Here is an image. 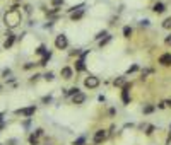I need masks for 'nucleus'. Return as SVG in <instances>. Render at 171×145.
Returning <instances> with one entry per match:
<instances>
[{"label":"nucleus","mask_w":171,"mask_h":145,"mask_svg":"<svg viewBox=\"0 0 171 145\" xmlns=\"http://www.w3.org/2000/svg\"><path fill=\"white\" fill-rule=\"evenodd\" d=\"M21 19H22V16H21V10H19V7H17V5L10 7L7 12H5V16H4V22H5V26H7L9 29H14V27H17V26H19V22H21Z\"/></svg>","instance_id":"nucleus-1"},{"label":"nucleus","mask_w":171,"mask_h":145,"mask_svg":"<svg viewBox=\"0 0 171 145\" xmlns=\"http://www.w3.org/2000/svg\"><path fill=\"white\" fill-rule=\"evenodd\" d=\"M84 85L87 87V89H96V87L99 85V79L98 77H94V75H91L84 80Z\"/></svg>","instance_id":"nucleus-2"},{"label":"nucleus","mask_w":171,"mask_h":145,"mask_svg":"<svg viewBox=\"0 0 171 145\" xmlns=\"http://www.w3.org/2000/svg\"><path fill=\"white\" fill-rule=\"evenodd\" d=\"M67 44H68V41H67V36H65V34H60V36H56L55 46L58 48V50H65V48H67Z\"/></svg>","instance_id":"nucleus-3"},{"label":"nucleus","mask_w":171,"mask_h":145,"mask_svg":"<svg viewBox=\"0 0 171 145\" xmlns=\"http://www.w3.org/2000/svg\"><path fill=\"white\" fill-rule=\"evenodd\" d=\"M34 113H36V108L34 106H29V108H24V109H17L16 111V115H22V116H26V118L33 116Z\"/></svg>","instance_id":"nucleus-4"},{"label":"nucleus","mask_w":171,"mask_h":145,"mask_svg":"<svg viewBox=\"0 0 171 145\" xmlns=\"http://www.w3.org/2000/svg\"><path fill=\"white\" fill-rule=\"evenodd\" d=\"M7 38H5V41H4V48L5 50H9V48L12 46L14 43H16V34H12V33H7L5 34Z\"/></svg>","instance_id":"nucleus-5"},{"label":"nucleus","mask_w":171,"mask_h":145,"mask_svg":"<svg viewBox=\"0 0 171 145\" xmlns=\"http://www.w3.org/2000/svg\"><path fill=\"white\" fill-rule=\"evenodd\" d=\"M130 87H132L130 84H123V90H122V101H123L125 104H128V102H130V97H128V90H130Z\"/></svg>","instance_id":"nucleus-6"},{"label":"nucleus","mask_w":171,"mask_h":145,"mask_svg":"<svg viewBox=\"0 0 171 145\" xmlns=\"http://www.w3.org/2000/svg\"><path fill=\"white\" fill-rule=\"evenodd\" d=\"M72 101H74V104H82V102L86 101V96L82 92H75L72 96Z\"/></svg>","instance_id":"nucleus-7"},{"label":"nucleus","mask_w":171,"mask_h":145,"mask_svg":"<svg viewBox=\"0 0 171 145\" xmlns=\"http://www.w3.org/2000/svg\"><path fill=\"white\" fill-rule=\"evenodd\" d=\"M104 138H106V132H104V130H99V132H96V135H94V143H101Z\"/></svg>","instance_id":"nucleus-8"},{"label":"nucleus","mask_w":171,"mask_h":145,"mask_svg":"<svg viewBox=\"0 0 171 145\" xmlns=\"http://www.w3.org/2000/svg\"><path fill=\"white\" fill-rule=\"evenodd\" d=\"M87 55V51H86L84 55L81 56V58L75 62V68H77V72H82V70H86V65H84V56Z\"/></svg>","instance_id":"nucleus-9"},{"label":"nucleus","mask_w":171,"mask_h":145,"mask_svg":"<svg viewBox=\"0 0 171 145\" xmlns=\"http://www.w3.org/2000/svg\"><path fill=\"white\" fill-rule=\"evenodd\" d=\"M159 63H161V65H164V67L171 65V55H169V53H166V55H162L161 58H159Z\"/></svg>","instance_id":"nucleus-10"},{"label":"nucleus","mask_w":171,"mask_h":145,"mask_svg":"<svg viewBox=\"0 0 171 145\" xmlns=\"http://www.w3.org/2000/svg\"><path fill=\"white\" fill-rule=\"evenodd\" d=\"M152 10H154L156 14H162L164 10H166V7H164V4H162V2H158V4L154 5V9H152Z\"/></svg>","instance_id":"nucleus-11"},{"label":"nucleus","mask_w":171,"mask_h":145,"mask_svg":"<svg viewBox=\"0 0 171 145\" xmlns=\"http://www.w3.org/2000/svg\"><path fill=\"white\" fill-rule=\"evenodd\" d=\"M62 77H64V79H72V68L64 67L62 68Z\"/></svg>","instance_id":"nucleus-12"},{"label":"nucleus","mask_w":171,"mask_h":145,"mask_svg":"<svg viewBox=\"0 0 171 145\" xmlns=\"http://www.w3.org/2000/svg\"><path fill=\"white\" fill-rule=\"evenodd\" d=\"M84 16V10H82V9H79V10H77V12H72V21H79V19H81V17Z\"/></svg>","instance_id":"nucleus-13"},{"label":"nucleus","mask_w":171,"mask_h":145,"mask_svg":"<svg viewBox=\"0 0 171 145\" xmlns=\"http://www.w3.org/2000/svg\"><path fill=\"white\" fill-rule=\"evenodd\" d=\"M50 58H51V53H50V51H46V53L43 55V58L39 60V63H38V65H46V62H48Z\"/></svg>","instance_id":"nucleus-14"},{"label":"nucleus","mask_w":171,"mask_h":145,"mask_svg":"<svg viewBox=\"0 0 171 145\" xmlns=\"http://www.w3.org/2000/svg\"><path fill=\"white\" fill-rule=\"evenodd\" d=\"M110 41H111V36H108V34H106L104 38H101V39H99V46H104V44H108Z\"/></svg>","instance_id":"nucleus-15"},{"label":"nucleus","mask_w":171,"mask_h":145,"mask_svg":"<svg viewBox=\"0 0 171 145\" xmlns=\"http://www.w3.org/2000/svg\"><path fill=\"white\" fill-rule=\"evenodd\" d=\"M162 27H164V29H171V17H168V19L162 21Z\"/></svg>","instance_id":"nucleus-16"},{"label":"nucleus","mask_w":171,"mask_h":145,"mask_svg":"<svg viewBox=\"0 0 171 145\" xmlns=\"http://www.w3.org/2000/svg\"><path fill=\"white\" fill-rule=\"evenodd\" d=\"M154 109H156V108H154L152 104H147V106H144V113H145V115H151Z\"/></svg>","instance_id":"nucleus-17"},{"label":"nucleus","mask_w":171,"mask_h":145,"mask_svg":"<svg viewBox=\"0 0 171 145\" xmlns=\"http://www.w3.org/2000/svg\"><path fill=\"white\" fill-rule=\"evenodd\" d=\"M130 34H132V27H128V26L123 27V36L125 38H130Z\"/></svg>","instance_id":"nucleus-18"},{"label":"nucleus","mask_w":171,"mask_h":145,"mask_svg":"<svg viewBox=\"0 0 171 145\" xmlns=\"http://www.w3.org/2000/svg\"><path fill=\"white\" fill-rule=\"evenodd\" d=\"M113 84L120 87V85H123V84H125V79H123V77H118V79H115V82H113Z\"/></svg>","instance_id":"nucleus-19"},{"label":"nucleus","mask_w":171,"mask_h":145,"mask_svg":"<svg viewBox=\"0 0 171 145\" xmlns=\"http://www.w3.org/2000/svg\"><path fill=\"white\" fill-rule=\"evenodd\" d=\"M36 53H38V55H45V53H46V46H45V44H41V46L36 50Z\"/></svg>","instance_id":"nucleus-20"},{"label":"nucleus","mask_w":171,"mask_h":145,"mask_svg":"<svg viewBox=\"0 0 171 145\" xmlns=\"http://www.w3.org/2000/svg\"><path fill=\"white\" fill-rule=\"evenodd\" d=\"M43 77H45L46 80H53V79H55V73H53V72H46Z\"/></svg>","instance_id":"nucleus-21"},{"label":"nucleus","mask_w":171,"mask_h":145,"mask_svg":"<svg viewBox=\"0 0 171 145\" xmlns=\"http://www.w3.org/2000/svg\"><path fill=\"white\" fill-rule=\"evenodd\" d=\"M29 143H31V145H38V136L31 135V136H29Z\"/></svg>","instance_id":"nucleus-22"},{"label":"nucleus","mask_w":171,"mask_h":145,"mask_svg":"<svg viewBox=\"0 0 171 145\" xmlns=\"http://www.w3.org/2000/svg\"><path fill=\"white\" fill-rule=\"evenodd\" d=\"M86 143V138L84 136H81V138H77L75 142H74V145H84Z\"/></svg>","instance_id":"nucleus-23"},{"label":"nucleus","mask_w":171,"mask_h":145,"mask_svg":"<svg viewBox=\"0 0 171 145\" xmlns=\"http://www.w3.org/2000/svg\"><path fill=\"white\" fill-rule=\"evenodd\" d=\"M75 92H79V89H77V87H72V89H68L65 94H67V96H74Z\"/></svg>","instance_id":"nucleus-24"},{"label":"nucleus","mask_w":171,"mask_h":145,"mask_svg":"<svg viewBox=\"0 0 171 145\" xmlns=\"http://www.w3.org/2000/svg\"><path fill=\"white\" fill-rule=\"evenodd\" d=\"M137 70H139V67H137V65H132V67L127 70V73H133V72H137Z\"/></svg>","instance_id":"nucleus-25"},{"label":"nucleus","mask_w":171,"mask_h":145,"mask_svg":"<svg viewBox=\"0 0 171 145\" xmlns=\"http://www.w3.org/2000/svg\"><path fill=\"white\" fill-rule=\"evenodd\" d=\"M106 34H108V33H106V31H99V33H98V34H96V39H101V38H103V36H106Z\"/></svg>","instance_id":"nucleus-26"},{"label":"nucleus","mask_w":171,"mask_h":145,"mask_svg":"<svg viewBox=\"0 0 171 145\" xmlns=\"http://www.w3.org/2000/svg\"><path fill=\"white\" fill-rule=\"evenodd\" d=\"M154 133V126L152 125H149V126H147V132H145V135H152Z\"/></svg>","instance_id":"nucleus-27"},{"label":"nucleus","mask_w":171,"mask_h":145,"mask_svg":"<svg viewBox=\"0 0 171 145\" xmlns=\"http://www.w3.org/2000/svg\"><path fill=\"white\" fill-rule=\"evenodd\" d=\"M33 135H34V136H38V138H39V136L43 135V130H41V128H38V130H34V133H33Z\"/></svg>","instance_id":"nucleus-28"},{"label":"nucleus","mask_w":171,"mask_h":145,"mask_svg":"<svg viewBox=\"0 0 171 145\" xmlns=\"http://www.w3.org/2000/svg\"><path fill=\"white\" fill-rule=\"evenodd\" d=\"M62 4H64V0H53V7H58Z\"/></svg>","instance_id":"nucleus-29"},{"label":"nucleus","mask_w":171,"mask_h":145,"mask_svg":"<svg viewBox=\"0 0 171 145\" xmlns=\"http://www.w3.org/2000/svg\"><path fill=\"white\" fill-rule=\"evenodd\" d=\"M39 77H41V75H39V73H34V75L31 77V82H36V80H38V79H39Z\"/></svg>","instance_id":"nucleus-30"},{"label":"nucleus","mask_w":171,"mask_h":145,"mask_svg":"<svg viewBox=\"0 0 171 145\" xmlns=\"http://www.w3.org/2000/svg\"><path fill=\"white\" fill-rule=\"evenodd\" d=\"M33 67H34V63H26V65H24L26 70H29V68H33Z\"/></svg>","instance_id":"nucleus-31"},{"label":"nucleus","mask_w":171,"mask_h":145,"mask_svg":"<svg viewBox=\"0 0 171 145\" xmlns=\"http://www.w3.org/2000/svg\"><path fill=\"white\" fill-rule=\"evenodd\" d=\"M7 75H10V70H9V68H5V70H4V77H5V79H7Z\"/></svg>","instance_id":"nucleus-32"},{"label":"nucleus","mask_w":171,"mask_h":145,"mask_svg":"<svg viewBox=\"0 0 171 145\" xmlns=\"http://www.w3.org/2000/svg\"><path fill=\"white\" fill-rule=\"evenodd\" d=\"M51 101V97L50 96H46V97H43V102H50Z\"/></svg>","instance_id":"nucleus-33"},{"label":"nucleus","mask_w":171,"mask_h":145,"mask_svg":"<svg viewBox=\"0 0 171 145\" xmlns=\"http://www.w3.org/2000/svg\"><path fill=\"white\" fill-rule=\"evenodd\" d=\"M166 44H169V46H171V34L166 38Z\"/></svg>","instance_id":"nucleus-34"},{"label":"nucleus","mask_w":171,"mask_h":145,"mask_svg":"<svg viewBox=\"0 0 171 145\" xmlns=\"http://www.w3.org/2000/svg\"><path fill=\"white\" fill-rule=\"evenodd\" d=\"M9 145H16V140H10V142H9Z\"/></svg>","instance_id":"nucleus-35"},{"label":"nucleus","mask_w":171,"mask_h":145,"mask_svg":"<svg viewBox=\"0 0 171 145\" xmlns=\"http://www.w3.org/2000/svg\"><path fill=\"white\" fill-rule=\"evenodd\" d=\"M166 106H171V99H169V101H166Z\"/></svg>","instance_id":"nucleus-36"},{"label":"nucleus","mask_w":171,"mask_h":145,"mask_svg":"<svg viewBox=\"0 0 171 145\" xmlns=\"http://www.w3.org/2000/svg\"><path fill=\"white\" fill-rule=\"evenodd\" d=\"M14 2H21V0H14Z\"/></svg>","instance_id":"nucleus-37"},{"label":"nucleus","mask_w":171,"mask_h":145,"mask_svg":"<svg viewBox=\"0 0 171 145\" xmlns=\"http://www.w3.org/2000/svg\"><path fill=\"white\" fill-rule=\"evenodd\" d=\"M0 119H2V113H0Z\"/></svg>","instance_id":"nucleus-38"},{"label":"nucleus","mask_w":171,"mask_h":145,"mask_svg":"<svg viewBox=\"0 0 171 145\" xmlns=\"http://www.w3.org/2000/svg\"><path fill=\"white\" fill-rule=\"evenodd\" d=\"M0 90H2V85H0Z\"/></svg>","instance_id":"nucleus-39"},{"label":"nucleus","mask_w":171,"mask_h":145,"mask_svg":"<svg viewBox=\"0 0 171 145\" xmlns=\"http://www.w3.org/2000/svg\"><path fill=\"white\" fill-rule=\"evenodd\" d=\"M169 130H171V126H169Z\"/></svg>","instance_id":"nucleus-40"}]
</instances>
